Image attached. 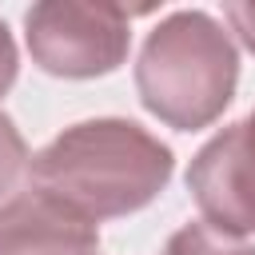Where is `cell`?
I'll use <instances>...</instances> for the list:
<instances>
[{
	"mask_svg": "<svg viewBox=\"0 0 255 255\" xmlns=\"http://www.w3.org/2000/svg\"><path fill=\"white\" fill-rule=\"evenodd\" d=\"M223 20L239 36V44L247 52H255V0H231V4H223Z\"/></svg>",
	"mask_w": 255,
	"mask_h": 255,
	"instance_id": "ba28073f",
	"label": "cell"
},
{
	"mask_svg": "<svg viewBox=\"0 0 255 255\" xmlns=\"http://www.w3.org/2000/svg\"><path fill=\"white\" fill-rule=\"evenodd\" d=\"M171 147L131 120H84L32 159V187L100 223L147 207L171 179Z\"/></svg>",
	"mask_w": 255,
	"mask_h": 255,
	"instance_id": "6da1fadb",
	"label": "cell"
},
{
	"mask_svg": "<svg viewBox=\"0 0 255 255\" xmlns=\"http://www.w3.org/2000/svg\"><path fill=\"white\" fill-rule=\"evenodd\" d=\"M167 255H255V247L247 239L199 219V223H183L167 239Z\"/></svg>",
	"mask_w": 255,
	"mask_h": 255,
	"instance_id": "8992f818",
	"label": "cell"
},
{
	"mask_svg": "<svg viewBox=\"0 0 255 255\" xmlns=\"http://www.w3.org/2000/svg\"><path fill=\"white\" fill-rule=\"evenodd\" d=\"M32 171V155L28 143L20 135V128L0 112V211L24 191V179Z\"/></svg>",
	"mask_w": 255,
	"mask_h": 255,
	"instance_id": "52a82bcc",
	"label": "cell"
},
{
	"mask_svg": "<svg viewBox=\"0 0 255 255\" xmlns=\"http://www.w3.org/2000/svg\"><path fill=\"white\" fill-rule=\"evenodd\" d=\"M131 8L112 0H40L24 16L32 60L64 80L108 76L131 44Z\"/></svg>",
	"mask_w": 255,
	"mask_h": 255,
	"instance_id": "3957f363",
	"label": "cell"
},
{
	"mask_svg": "<svg viewBox=\"0 0 255 255\" xmlns=\"http://www.w3.org/2000/svg\"><path fill=\"white\" fill-rule=\"evenodd\" d=\"M100 231L60 199L28 187L0 211V255H96Z\"/></svg>",
	"mask_w": 255,
	"mask_h": 255,
	"instance_id": "5b68a950",
	"label": "cell"
},
{
	"mask_svg": "<svg viewBox=\"0 0 255 255\" xmlns=\"http://www.w3.org/2000/svg\"><path fill=\"white\" fill-rule=\"evenodd\" d=\"M239 84V52L231 32L207 12H171L159 20L135 60V92L143 108L175 131H199L223 116Z\"/></svg>",
	"mask_w": 255,
	"mask_h": 255,
	"instance_id": "7a4b0ae2",
	"label": "cell"
},
{
	"mask_svg": "<svg viewBox=\"0 0 255 255\" xmlns=\"http://www.w3.org/2000/svg\"><path fill=\"white\" fill-rule=\"evenodd\" d=\"M16 44H12V32H8V24L0 20V96L12 88V80H16Z\"/></svg>",
	"mask_w": 255,
	"mask_h": 255,
	"instance_id": "9c48e42d",
	"label": "cell"
},
{
	"mask_svg": "<svg viewBox=\"0 0 255 255\" xmlns=\"http://www.w3.org/2000/svg\"><path fill=\"white\" fill-rule=\"evenodd\" d=\"M187 191L199 203L203 223L239 239L255 235V112L195 151L187 167Z\"/></svg>",
	"mask_w": 255,
	"mask_h": 255,
	"instance_id": "277c9868",
	"label": "cell"
}]
</instances>
